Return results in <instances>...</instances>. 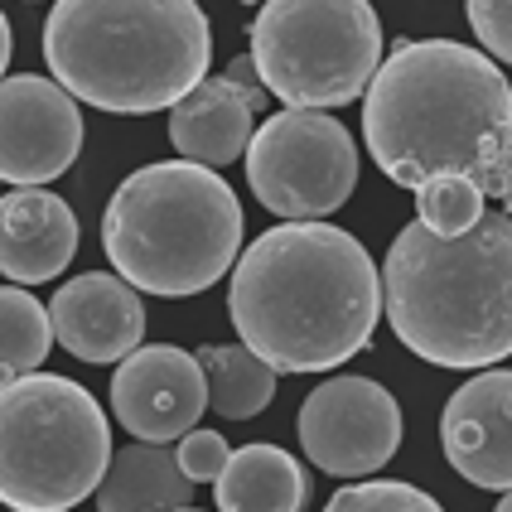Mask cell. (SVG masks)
Here are the masks:
<instances>
[{
    "instance_id": "cell-12",
    "label": "cell",
    "mask_w": 512,
    "mask_h": 512,
    "mask_svg": "<svg viewBox=\"0 0 512 512\" xmlns=\"http://www.w3.org/2000/svg\"><path fill=\"white\" fill-rule=\"evenodd\" d=\"M440 445L459 479L512 493V368L474 372L440 416Z\"/></svg>"
},
{
    "instance_id": "cell-10",
    "label": "cell",
    "mask_w": 512,
    "mask_h": 512,
    "mask_svg": "<svg viewBox=\"0 0 512 512\" xmlns=\"http://www.w3.org/2000/svg\"><path fill=\"white\" fill-rule=\"evenodd\" d=\"M83 150L78 97L39 73H5L0 83V179L39 189L68 170Z\"/></svg>"
},
{
    "instance_id": "cell-16",
    "label": "cell",
    "mask_w": 512,
    "mask_h": 512,
    "mask_svg": "<svg viewBox=\"0 0 512 512\" xmlns=\"http://www.w3.org/2000/svg\"><path fill=\"white\" fill-rule=\"evenodd\" d=\"M194 479L184 474L179 450L136 440L112 455V469L97 488V512H179L194 503Z\"/></svg>"
},
{
    "instance_id": "cell-6",
    "label": "cell",
    "mask_w": 512,
    "mask_h": 512,
    "mask_svg": "<svg viewBox=\"0 0 512 512\" xmlns=\"http://www.w3.org/2000/svg\"><path fill=\"white\" fill-rule=\"evenodd\" d=\"M112 469L107 411L63 372H25L0 387V498L15 512H68Z\"/></svg>"
},
{
    "instance_id": "cell-24",
    "label": "cell",
    "mask_w": 512,
    "mask_h": 512,
    "mask_svg": "<svg viewBox=\"0 0 512 512\" xmlns=\"http://www.w3.org/2000/svg\"><path fill=\"white\" fill-rule=\"evenodd\" d=\"M223 73H228L232 83H242V87H266V83H261V68H256V58H247V54H242V58H232L228 68H223Z\"/></svg>"
},
{
    "instance_id": "cell-17",
    "label": "cell",
    "mask_w": 512,
    "mask_h": 512,
    "mask_svg": "<svg viewBox=\"0 0 512 512\" xmlns=\"http://www.w3.org/2000/svg\"><path fill=\"white\" fill-rule=\"evenodd\" d=\"M213 493H218V512H300L310 479L290 450L261 440V445L232 450Z\"/></svg>"
},
{
    "instance_id": "cell-18",
    "label": "cell",
    "mask_w": 512,
    "mask_h": 512,
    "mask_svg": "<svg viewBox=\"0 0 512 512\" xmlns=\"http://www.w3.org/2000/svg\"><path fill=\"white\" fill-rule=\"evenodd\" d=\"M199 363L208 372V406L228 421H252L276 397V368L247 343H203Z\"/></svg>"
},
{
    "instance_id": "cell-9",
    "label": "cell",
    "mask_w": 512,
    "mask_h": 512,
    "mask_svg": "<svg viewBox=\"0 0 512 512\" xmlns=\"http://www.w3.org/2000/svg\"><path fill=\"white\" fill-rule=\"evenodd\" d=\"M300 450L334 479H368L401 450L397 397L358 372L324 377L300 406Z\"/></svg>"
},
{
    "instance_id": "cell-11",
    "label": "cell",
    "mask_w": 512,
    "mask_h": 512,
    "mask_svg": "<svg viewBox=\"0 0 512 512\" xmlns=\"http://www.w3.org/2000/svg\"><path fill=\"white\" fill-rule=\"evenodd\" d=\"M112 411L136 440H184L208 411V372L199 353L174 343H141L112 372Z\"/></svg>"
},
{
    "instance_id": "cell-4",
    "label": "cell",
    "mask_w": 512,
    "mask_h": 512,
    "mask_svg": "<svg viewBox=\"0 0 512 512\" xmlns=\"http://www.w3.org/2000/svg\"><path fill=\"white\" fill-rule=\"evenodd\" d=\"M208 58L199 0H54L44 20L54 83L112 116L174 112L208 78Z\"/></svg>"
},
{
    "instance_id": "cell-13",
    "label": "cell",
    "mask_w": 512,
    "mask_h": 512,
    "mask_svg": "<svg viewBox=\"0 0 512 512\" xmlns=\"http://www.w3.org/2000/svg\"><path fill=\"white\" fill-rule=\"evenodd\" d=\"M54 339L78 363H126L145 339L141 290L126 276L87 271L54 290Z\"/></svg>"
},
{
    "instance_id": "cell-7",
    "label": "cell",
    "mask_w": 512,
    "mask_h": 512,
    "mask_svg": "<svg viewBox=\"0 0 512 512\" xmlns=\"http://www.w3.org/2000/svg\"><path fill=\"white\" fill-rule=\"evenodd\" d=\"M252 58L285 107L329 112L368 97L382 25L368 0H266L252 20Z\"/></svg>"
},
{
    "instance_id": "cell-23",
    "label": "cell",
    "mask_w": 512,
    "mask_h": 512,
    "mask_svg": "<svg viewBox=\"0 0 512 512\" xmlns=\"http://www.w3.org/2000/svg\"><path fill=\"white\" fill-rule=\"evenodd\" d=\"M228 459H232V445L218 430H189L179 440V464H184V474L194 484H218L223 469H228Z\"/></svg>"
},
{
    "instance_id": "cell-28",
    "label": "cell",
    "mask_w": 512,
    "mask_h": 512,
    "mask_svg": "<svg viewBox=\"0 0 512 512\" xmlns=\"http://www.w3.org/2000/svg\"><path fill=\"white\" fill-rule=\"evenodd\" d=\"M5 512H15V508H5Z\"/></svg>"
},
{
    "instance_id": "cell-26",
    "label": "cell",
    "mask_w": 512,
    "mask_h": 512,
    "mask_svg": "<svg viewBox=\"0 0 512 512\" xmlns=\"http://www.w3.org/2000/svg\"><path fill=\"white\" fill-rule=\"evenodd\" d=\"M493 512H512V493H503V503H498Z\"/></svg>"
},
{
    "instance_id": "cell-22",
    "label": "cell",
    "mask_w": 512,
    "mask_h": 512,
    "mask_svg": "<svg viewBox=\"0 0 512 512\" xmlns=\"http://www.w3.org/2000/svg\"><path fill=\"white\" fill-rule=\"evenodd\" d=\"M469 29L479 34V49L498 63H512V0H464Z\"/></svg>"
},
{
    "instance_id": "cell-1",
    "label": "cell",
    "mask_w": 512,
    "mask_h": 512,
    "mask_svg": "<svg viewBox=\"0 0 512 512\" xmlns=\"http://www.w3.org/2000/svg\"><path fill=\"white\" fill-rule=\"evenodd\" d=\"M363 141L397 189L464 174L512 218V87L498 58L455 39H406L363 97Z\"/></svg>"
},
{
    "instance_id": "cell-21",
    "label": "cell",
    "mask_w": 512,
    "mask_h": 512,
    "mask_svg": "<svg viewBox=\"0 0 512 512\" xmlns=\"http://www.w3.org/2000/svg\"><path fill=\"white\" fill-rule=\"evenodd\" d=\"M324 512H445L426 488L401 484V479H358V484L339 488Z\"/></svg>"
},
{
    "instance_id": "cell-15",
    "label": "cell",
    "mask_w": 512,
    "mask_h": 512,
    "mask_svg": "<svg viewBox=\"0 0 512 512\" xmlns=\"http://www.w3.org/2000/svg\"><path fill=\"white\" fill-rule=\"evenodd\" d=\"M78 218L49 189H10L0 203V271L10 285H39L68 271Z\"/></svg>"
},
{
    "instance_id": "cell-14",
    "label": "cell",
    "mask_w": 512,
    "mask_h": 512,
    "mask_svg": "<svg viewBox=\"0 0 512 512\" xmlns=\"http://www.w3.org/2000/svg\"><path fill=\"white\" fill-rule=\"evenodd\" d=\"M266 102V87H242L228 73L203 78L170 112V141L184 160L223 170L252 150V121Z\"/></svg>"
},
{
    "instance_id": "cell-3",
    "label": "cell",
    "mask_w": 512,
    "mask_h": 512,
    "mask_svg": "<svg viewBox=\"0 0 512 512\" xmlns=\"http://www.w3.org/2000/svg\"><path fill=\"white\" fill-rule=\"evenodd\" d=\"M387 324L435 368H493L512 358V218L488 213L464 237L406 223L382 261Z\"/></svg>"
},
{
    "instance_id": "cell-19",
    "label": "cell",
    "mask_w": 512,
    "mask_h": 512,
    "mask_svg": "<svg viewBox=\"0 0 512 512\" xmlns=\"http://www.w3.org/2000/svg\"><path fill=\"white\" fill-rule=\"evenodd\" d=\"M54 339V314L44 310L25 285L0 290V368L5 377H25L49 358Z\"/></svg>"
},
{
    "instance_id": "cell-5",
    "label": "cell",
    "mask_w": 512,
    "mask_h": 512,
    "mask_svg": "<svg viewBox=\"0 0 512 512\" xmlns=\"http://www.w3.org/2000/svg\"><path fill=\"white\" fill-rule=\"evenodd\" d=\"M102 247L141 295L189 300L232 276L242 256V203L218 170L160 160L116 184Z\"/></svg>"
},
{
    "instance_id": "cell-25",
    "label": "cell",
    "mask_w": 512,
    "mask_h": 512,
    "mask_svg": "<svg viewBox=\"0 0 512 512\" xmlns=\"http://www.w3.org/2000/svg\"><path fill=\"white\" fill-rule=\"evenodd\" d=\"M0 58L10 63V20H0Z\"/></svg>"
},
{
    "instance_id": "cell-20",
    "label": "cell",
    "mask_w": 512,
    "mask_h": 512,
    "mask_svg": "<svg viewBox=\"0 0 512 512\" xmlns=\"http://www.w3.org/2000/svg\"><path fill=\"white\" fill-rule=\"evenodd\" d=\"M484 199L488 194L474 179L440 174V179H430V184L416 189V223H426V228L440 232V237H464V232H474L488 218Z\"/></svg>"
},
{
    "instance_id": "cell-2",
    "label": "cell",
    "mask_w": 512,
    "mask_h": 512,
    "mask_svg": "<svg viewBox=\"0 0 512 512\" xmlns=\"http://www.w3.org/2000/svg\"><path fill=\"white\" fill-rule=\"evenodd\" d=\"M382 271L334 223H281L237 256L228 319L237 339L276 372H334L372 343Z\"/></svg>"
},
{
    "instance_id": "cell-8",
    "label": "cell",
    "mask_w": 512,
    "mask_h": 512,
    "mask_svg": "<svg viewBox=\"0 0 512 512\" xmlns=\"http://www.w3.org/2000/svg\"><path fill=\"white\" fill-rule=\"evenodd\" d=\"M247 184L266 213L285 223H319L339 213L358 184V141L324 112H285L256 126Z\"/></svg>"
},
{
    "instance_id": "cell-27",
    "label": "cell",
    "mask_w": 512,
    "mask_h": 512,
    "mask_svg": "<svg viewBox=\"0 0 512 512\" xmlns=\"http://www.w3.org/2000/svg\"><path fill=\"white\" fill-rule=\"evenodd\" d=\"M179 512H199V508H179Z\"/></svg>"
}]
</instances>
